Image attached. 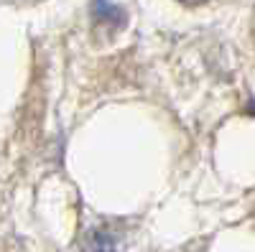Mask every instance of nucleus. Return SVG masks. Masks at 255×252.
Returning <instances> with one entry per match:
<instances>
[{
    "mask_svg": "<svg viewBox=\"0 0 255 252\" xmlns=\"http://www.w3.org/2000/svg\"><path fill=\"white\" fill-rule=\"evenodd\" d=\"M95 15L100 20H113V23H115V18H120L123 13L115 5H110L108 0H95Z\"/></svg>",
    "mask_w": 255,
    "mask_h": 252,
    "instance_id": "2",
    "label": "nucleus"
},
{
    "mask_svg": "<svg viewBox=\"0 0 255 252\" xmlns=\"http://www.w3.org/2000/svg\"><path fill=\"white\" fill-rule=\"evenodd\" d=\"M181 3H186V5H197V3H204V0H181Z\"/></svg>",
    "mask_w": 255,
    "mask_h": 252,
    "instance_id": "3",
    "label": "nucleus"
},
{
    "mask_svg": "<svg viewBox=\"0 0 255 252\" xmlns=\"http://www.w3.org/2000/svg\"><path fill=\"white\" fill-rule=\"evenodd\" d=\"M84 252H115V240L108 232H95L84 242Z\"/></svg>",
    "mask_w": 255,
    "mask_h": 252,
    "instance_id": "1",
    "label": "nucleus"
}]
</instances>
